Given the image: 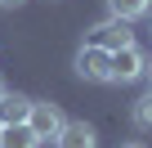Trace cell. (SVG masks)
Instances as JSON below:
<instances>
[{
  "instance_id": "cell-1",
  "label": "cell",
  "mask_w": 152,
  "mask_h": 148,
  "mask_svg": "<svg viewBox=\"0 0 152 148\" xmlns=\"http://www.w3.org/2000/svg\"><path fill=\"white\" fill-rule=\"evenodd\" d=\"M148 72V54L130 40V45H121V49H112V58H107V81H116V85H125V81H139Z\"/></svg>"
},
{
  "instance_id": "cell-5",
  "label": "cell",
  "mask_w": 152,
  "mask_h": 148,
  "mask_svg": "<svg viewBox=\"0 0 152 148\" xmlns=\"http://www.w3.org/2000/svg\"><path fill=\"white\" fill-rule=\"evenodd\" d=\"M54 144L58 148H99V135H94L90 121H63V130H58Z\"/></svg>"
},
{
  "instance_id": "cell-7",
  "label": "cell",
  "mask_w": 152,
  "mask_h": 148,
  "mask_svg": "<svg viewBox=\"0 0 152 148\" xmlns=\"http://www.w3.org/2000/svg\"><path fill=\"white\" fill-rule=\"evenodd\" d=\"M0 148H40V139L31 135L27 121H18V126H0Z\"/></svg>"
},
{
  "instance_id": "cell-12",
  "label": "cell",
  "mask_w": 152,
  "mask_h": 148,
  "mask_svg": "<svg viewBox=\"0 0 152 148\" xmlns=\"http://www.w3.org/2000/svg\"><path fill=\"white\" fill-rule=\"evenodd\" d=\"M0 90H5V81H0Z\"/></svg>"
},
{
  "instance_id": "cell-6",
  "label": "cell",
  "mask_w": 152,
  "mask_h": 148,
  "mask_svg": "<svg viewBox=\"0 0 152 148\" xmlns=\"http://www.w3.org/2000/svg\"><path fill=\"white\" fill-rule=\"evenodd\" d=\"M27 112H31V99L27 94L0 90V126H18V121H27Z\"/></svg>"
},
{
  "instance_id": "cell-4",
  "label": "cell",
  "mask_w": 152,
  "mask_h": 148,
  "mask_svg": "<svg viewBox=\"0 0 152 148\" xmlns=\"http://www.w3.org/2000/svg\"><path fill=\"white\" fill-rule=\"evenodd\" d=\"M85 40L112 54V49H121V45H130V40H134V32H130V23H121V18H107V23H94Z\"/></svg>"
},
{
  "instance_id": "cell-2",
  "label": "cell",
  "mask_w": 152,
  "mask_h": 148,
  "mask_svg": "<svg viewBox=\"0 0 152 148\" xmlns=\"http://www.w3.org/2000/svg\"><path fill=\"white\" fill-rule=\"evenodd\" d=\"M63 108L58 103H49V99H31V112H27V126H31V135L45 144V139H58V130H63Z\"/></svg>"
},
{
  "instance_id": "cell-3",
  "label": "cell",
  "mask_w": 152,
  "mask_h": 148,
  "mask_svg": "<svg viewBox=\"0 0 152 148\" xmlns=\"http://www.w3.org/2000/svg\"><path fill=\"white\" fill-rule=\"evenodd\" d=\"M107 49H99V45H81V49H76V58H72V67H76V77H81V81H107Z\"/></svg>"
},
{
  "instance_id": "cell-9",
  "label": "cell",
  "mask_w": 152,
  "mask_h": 148,
  "mask_svg": "<svg viewBox=\"0 0 152 148\" xmlns=\"http://www.w3.org/2000/svg\"><path fill=\"white\" fill-rule=\"evenodd\" d=\"M130 121H134L139 130H152V90H148V94H139V99L130 103Z\"/></svg>"
},
{
  "instance_id": "cell-11",
  "label": "cell",
  "mask_w": 152,
  "mask_h": 148,
  "mask_svg": "<svg viewBox=\"0 0 152 148\" xmlns=\"http://www.w3.org/2000/svg\"><path fill=\"white\" fill-rule=\"evenodd\" d=\"M121 148H148V144H121Z\"/></svg>"
},
{
  "instance_id": "cell-8",
  "label": "cell",
  "mask_w": 152,
  "mask_h": 148,
  "mask_svg": "<svg viewBox=\"0 0 152 148\" xmlns=\"http://www.w3.org/2000/svg\"><path fill=\"white\" fill-rule=\"evenodd\" d=\"M107 14L121 18V23H134V18L152 14V0H107Z\"/></svg>"
},
{
  "instance_id": "cell-10",
  "label": "cell",
  "mask_w": 152,
  "mask_h": 148,
  "mask_svg": "<svg viewBox=\"0 0 152 148\" xmlns=\"http://www.w3.org/2000/svg\"><path fill=\"white\" fill-rule=\"evenodd\" d=\"M23 5V0H0V9H18Z\"/></svg>"
}]
</instances>
